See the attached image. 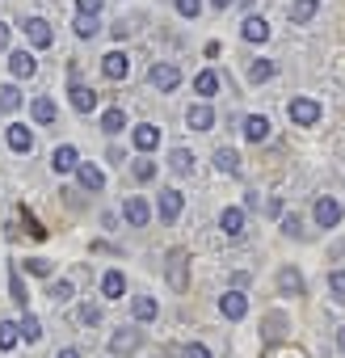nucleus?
<instances>
[{
  "mask_svg": "<svg viewBox=\"0 0 345 358\" xmlns=\"http://www.w3.org/2000/svg\"><path fill=\"white\" fill-rule=\"evenodd\" d=\"M194 93H198V97H215V93H219V76H215V72H198V76H194Z\"/></svg>",
  "mask_w": 345,
  "mask_h": 358,
  "instance_id": "27",
  "label": "nucleus"
},
{
  "mask_svg": "<svg viewBox=\"0 0 345 358\" xmlns=\"http://www.w3.org/2000/svg\"><path fill=\"white\" fill-rule=\"evenodd\" d=\"M172 9H177L182 17H190V22H194V17L203 13V0H172Z\"/></svg>",
  "mask_w": 345,
  "mask_h": 358,
  "instance_id": "39",
  "label": "nucleus"
},
{
  "mask_svg": "<svg viewBox=\"0 0 345 358\" xmlns=\"http://www.w3.org/2000/svg\"><path fill=\"white\" fill-rule=\"evenodd\" d=\"M110 34H114V38H118V43H122V38H126V34H131V26H122V22H118V26H110Z\"/></svg>",
  "mask_w": 345,
  "mask_h": 358,
  "instance_id": "47",
  "label": "nucleus"
},
{
  "mask_svg": "<svg viewBox=\"0 0 345 358\" xmlns=\"http://www.w3.org/2000/svg\"><path fill=\"white\" fill-rule=\"evenodd\" d=\"M22 106V93H17V85H0V110L5 114H13Z\"/></svg>",
  "mask_w": 345,
  "mask_h": 358,
  "instance_id": "32",
  "label": "nucleus"
},
{
  "mask_svg": "<svg viewBox=\"0 0 345 358\" xmlns=\"http://www.w3.org/2000/svg\"><path fill=\"white\" fill-rule=\"evenodd\" d=\"M55 358H80V350H59Z\"/></svg>",
  "mask_w": 345,
  "mask_h": 358,
  "instance_id": "50",
  "label": "nucleus"
},
{
  "mask_svg": "<svg viewBox=\"0 0 345 358\" xmlns=\"http://www.w3.org/2000/svg\"><path fill=\"white\" fill-rule=\"evenodd\" d=\"M17 337H22V329H17L13 320H0V350H13Z\"/></svg>",
  "mask_w": 345,
  "mask_h": 358,
  "instance_id": "33",
  "label": "nucleus"
},
{
  "mask_svg": "<svg viewBox=\"0 0 345 358\" xmlns=\"http://www.w3.org/2000/svg\"><path fill=\"white\" fill-rule=\"evenodd\" d=\"M282 232H286V236H295V241H307V228H303V220H299V215H286V220H282Z\"/></svg>",
  "mask_w": 345,
  "mask_h": 358,
  "instance_id": "37",
  "label": "nucleus"
},
{
  "mask_svg": "<svg viewBox=\"0 0 345 358\" xmlns=\"http://www.w3.org/2000/svg\"><path fill=\"white\" fill-rule=\"evenodd\" d=\"M9 72H13L17 80H30V76L38 72V64H34L30 51H13V55H9Z\"/></svg>",
  "mask_w": 345,
  "mask_h": 358,
  "instance_id": "13",
  "label": "nucleus"
},
{
  "mask_svg": "<svg viewBox=\"0 0 345 358\" xmlns=\"http://www.w3.org/2000/svg\"><path fill=\"white\" fill-rule=\"evenodd\" d=\"M76 164H80V152H76L72 143H59V148L51 152V169H55V173H76Z\"/></svg>",
  "mask_w": 345,
  "mask_h": 358,
  "instance_id": "9",
  "label": "nucleus"
},
{
  "mask_svg": "<svg viewBox=\"0 0 345 358\" xmlns=\"http://www.w3.org/2000/svg\"><path fill=\"white\" fill-rule=\"evenodd\" d=\"M80 320H85V324H97V320H101V312H97V308H80Z\"/></svg>",
  "mask_w": 345,
  "mask_h": 358,
  "instance_id": "46",
  "label": "nucleus"
},
{
  "mask_svg": "<svg viewBox=\"0 0 345 358\" xmlns=\"http://www.w3.org/2000/svg\"><path fill=\"white\" fill-rule=\"evenodd\" d=\"M164 274H168L172 291H190V253L186 249H172L168 262H164Z\"/></svg>",
  "mask_w": 345,
  "mask_h": 358,
  "instance_id": "1",
  "label": "nucleus"
},
{
  "mask_svg": "<svg viewBox=\"0 0 345 358\" xmlns=\"http://www.w3.org/2000/svg\"><path fill=\"white\" fill-rule=\"evenodd\" d=\"M22 266H26L30 274H38V278H47V274H51V262H47V257H26Z\"/></svg>",
  "mask_w": 345,
  "mask_h": 358,
  "instance_id": "40",
  "label": "nucleus"
},
{
  "mask_svg": "<svg viewBox=\"0 0 345 358\" xmlns=\"http://www.w3.org/2000/svg\"><path fill=\"white\" fill-rule=\"evenodd\" d=\"M101 72H105V80H126V72H131L126 51H110V55H101Z\"/></svg>",
  "mask_w": 345,
  "mask_h": 358,
  "instance_id": "8",
  "label": "nucleus"
},
{
  "mask_svg": "<svg viewBox=\"0 0 345 358\" xmlns=\"http://www.w3.org/2000/svg\"><path fill=\"white\" fill-rule=\"evenodd\" d=\"M139 345H143V333H139V329H118V333L110 337V354H114V358H126V354H135Z\"/></svg>",
  "mask_w": 345,
  "mask_h": 358,
  "instance_id": "4",
  "label": "nucleus"
},
{
  "mask_svg": "<svg viewBox=\"0 0 345 358\" xmlns=\"http://www.w3.org/2000/svg\"><path fill=\"white\" fill-rule=\"evenodd\" d=\"M147 85H152L156 93H172V89L182 85V72L172 68V64H152V68H147Z\"/></svg>",
  "mask_w": 345,
  "mask_h": 358,
  "instance_id": "3",
  "label": "nucleus"
},
{
  "mask_svg": "<svg viewBox=\"0 0 345 358\" xmlns=\"http://www.w3.org/2000/svg\"><path fill=\"white\" fill-rule=\"evenodd\" d=\"M26 228H30V236H34V241H43V236H47V228H43V224H38L30 211H26Z\"/></svg>",
  "mask_w": 345,
  "mask_h": 358,
  "instance_id": "43",
  "label": "nucleus"
},
{
  "mask_svg": "<svg viewBox=\"0 0 345 358\" xmlns=\"http://www.w3.org/2000/svg\"><path fill=\"white\" fill-rule=\"evenodd\" d=\"M131 143H135L139 152H156V148H160V127H152V122L135 127V131H131Z\"/></svg>",
  "mask_w": 345,
  "mask_h": 358,
  "instance_id": "10",
  "label": "nucleus"
},
{
  "mask_svg": "<svg viewBox=\"0 0 345 358\" xmlns=\"http://www.w3.org/2000/svg\"><path fill=\"white\" fill-rule=\"evenodd\" d=\"M131 177H135V182H152V177H156V160H135Z\"/></svg>",
  "mask_w": 345,
  "mask_h": 358,
  "instance_id": "36",
  "label": "nucleus"
},
{
  "mask_svg": "<svg viewBox=\"0 0 345 358\" xmlns=\"http://www.w3.org/2000/svg\"><path fill=\"white\" fill-rule=\"evenodd\" d=\"M122 291H126L122 270H105V278H101V295H105V299H122Z\"/></svg>",
  "mask_w": 345,
  "mask_h": 358,
  "instance_id": "21",
  "label": "nucleus"
},
{
  "mask_svg": "<svg viewBox=\"0 0 345 358\" xmlns=\"http://www.w3.org/2000/svg\"><path fill=\"white\" fill-rule=\"evenodd\" d=\"M182 358H211V350H207L203 341H190V345L182 350Z\"/></svg>",
  "mask_w": 345,
  "mask_h": 358,
  "instance_id": "42",
  "label": "nucleus"
},
{
  "mask_svg": "<svg viewBox=\"0 0 345 358\" xmlns=\"http://www.w3.org/2000/svg\"><path fill=\"white\" fill-rule=\"evenodd\" d=\"M311 215H316L320 228H337V224H341V203H337L332 194H324V199H316V211H311Z\"/></svg>",
  "mask_w": 345,
  "mask_h": 358,
  "instance_id": "6",
  "label": "nucleus"
},
{
  "mask_svg": "<svg viewBox=\"0 0 345 358\" xmlns=\"http://www.w3.org/2000/svg\"><path fill=\"white\" fill-rule=\"evenodd\" d=\"M211 5H215V9H228V5H232V0H211Z\"/></svg>",
  "mask_w": 345,
  "mask_h": 358,
  "instance_id": "51",
  "label": "nucleus"
},
{
  "mask_svg": "<svg viewBox=\"0 0 345 358\" xmlns=\"http://www.w3.org/2000/svg\"><path fill=\"white\" fill-rule=\"evenodd\" d=\"M131 312H135V320H156L160 316V303L152 295H135L131 299Z\"/></svg>",
  "mask_w": 345,
  "mask_h": 358,
  "instance_id": "22",
  "label": "nucleus"
},
{
  "mask_svg": "<svg viewBox=\"0 0 345 358\" xmlns=\"http://www.w3.org/2000/svg\"><path fill=\"white\" fill-rule=\"evenodd\" d=\"M240 38H244V43H265V38H270V26H265L261 17H249V22L240 26Z\"/></svg>",
  "mask_w": 345,
  "mask_h": 358,
  "instance_id": "23",
  "label": "nucleus"
},
{
  "mask_svg": "<svg viewBox=\"0 0 345 358\" xmlns=\"http://www.w3.org/2000/svg\"><path fill=\"white\" fill-rule=\"evenodd\" d=\"M286 114H291L295 127H316L324 110H320V101H311V97H291V101H286Z\"/></svg>",
  "mask_w": 345,
  "mask_h": 358,
  "instance_id": "2",
  "label": "nucleus"
},
{
  "mask_svg": "<svg viewBox=\"0 0 345 358\" xmlns=\"http://www.w3.org/2000/svg\"><path fill=\"white\" fill-rule=\"evenodd\" d=\"M219 312H223L228 320H244V312H249V299H244V291H228V295L219 299Z\"/></svg>",
  "mask_w": 345,
  "mask_h": 358,
  "instance_id": "12",
  "label": "nucleus"
},
{
  "mask_svg": "<svg viewBox=\"0 0 345 358\" xmlns=\"http://www.w3.org/2000/svg\"><path fill=\"white\" fill-rule=\"evenodd\" d=\"M101 5H105V0H76L80 13H101Z\"/></svg>",
  "mask_w": 345,
  "mask_h": 358,
  "instance_id": "45",
  "label": "nucleus"
},
{
  "mask_svg": "<svg viewBox=\"0 0 345 358\" xmlns=\"http://www.w3.org/2000/svg\"><path fill=\"white\" fill-rule=\"evenodd\" d=\"M30 114H34V122H55V118H59V110H55L51 97H38V101L30 106Z\"/></svg>",
  "mask_w": 345,
  "mask_h": 358,
  "instance_id": "28",
  "label": "nucleus"
},
{
  "mask_svg": "<svg viewBox=\"0 0 345 358\" xmlns=\"http://www.w3.org/2000/svg\"><path fill=\"white\" fill-rule=\"evenodd\" d=\"M122 127H126V114H122V110H118V106H114V110H105V114H101V131H105V135H118V131H122Z\"/></svg>",
  "mask_w": 345,
  "mask_h": 358,
  "instance_id": "30",
  "label": "nucleus"
},
{
  "mask_svg": "<svg viewBox=\"0 0 345 358\" xmlns=\"http://www.w3.org/2000/svg\"><path fill=\"white\" fill-rule=\"evenodd\" d=\"M270 76H274V64H270V59H253V64H249V80H253V85H261V80H270Z\"/></svg>",
  "mask_w": 345,
  "mask_h": 358,
  "instance_id": "34",
  "label": "nucleus"
},
{
  "mask_svg": "<svg viewBox=\"0 0 345 358\" xmlns=\"http://www.w3.org/2000/svg\"><path fill=\"white\" fill-rule=\"evenodd\" d=\"M9 148H13V152H30V148H34V131L22 127V122H13V127H9Z\"/></svg>",
  "mask_w": 345,
  "mask_h": 358,
  "instance_id": "19",
  "label": "nucleus"
},
{
  "mask_svg": "<svg viewBox=\"0 0 345 358\" xmlns=\"http://www.w3.org/2000/svg\"><path fill=\"white\" fill-rule=\"evenodd\" d=\"M68 299H72V282H68V278H59V282L51 287V303H68Z\"/></svg>",
  "mask_w": 345,
  "mask_h": 358,
  "instance_id": "41",
  "label": "nucleus"
},
{
  "mask_svg": "<svg viewBox=\"0 0 345 358\" xmlns=\"http://www.w3.org/2000/svg\"><path fill=\"white\" fill-rule=\"evenodd\" d=\"M182 207H186L182 190H160V224H172V220L182 215Z\"/></svg>",
  "mask_w": 345,
  "mask_h": 358,
  "instance_id": "7",
  "label": "nucleus"
},
{
  "mask_svg": "<svg viewBox=\"0 0 345 358\" xmlns=\"http://www.w3.org/2000/svg\"><path fill=\"white\" fill-rule=\"evenodd\" d=\"M122 220H126L131 228H147V220H152V207H147L139 194H131V199L122 203Z\"/></svg>",
  "mask_w": 345,
  "mask_h": 358,
  "instance_id": "5",
  "label": "nucleus"
},
{
  "mask_svg": "<svg viewBox=\"0 0 345 358\" xmlns=\"http://www.w3.org/2000/svg\"><path fill=\"white\" fill-rule=\"evenodd\" d=\"M337 350H341V354H345V324H341V329H337Z\"/></svg>",
  "mask_w": 345,
  "mask_h": 358,
  "instance_id": "49",
  "label": "nucleus"
},
{
  "mask_svg": "<svg viewBox=\"0 0 345 358\" xmlns=\"http://www.w3.org/2000/svg\"><path fill=\"white\" fill-rule=\"evenodd\" d=\"M244 139H249V143H265V139H270V118L249 114V118H244Z\"/></svg>",
  "mask_w": 345,
  "mask_h": 358,
  "instance_id": "17",
  "label": "nucleus"
},
{
  "mask_svg": "<svg viewBox=\"0 0 345 358\" xmlns=\"http://www.w3.org/2000/svg\"><path fill=\"white\" fill-rule=\"evenodd\" d=\"M5 47H9V26L0 22V51H5Z\"/></svg>",
  "mask_w": 345,
  "mask_h": 358,
  "instance_id": "48",
  "label": "nucleus"
},
{
  "mask_svg": "<svg viewBox=\"0 0 345 358\" xmlns=\"http://www.w3.org/2000/svg\"><path fill=\"white\" fill-rule=\"evenodd\" d=\"M316 9H320V0H295V5H291V22L295 26H307L316 17Z\"/></svg>",
  "mask_w": 345,
  "mask_h": 358,
  "instance_id": "24",
  "label": "nucleus"
},
{
  "mask_svg": "<svg viewBox=\"0 0 345 358\" xmlns=\"http://www.w3.org/2000/svg\"><path fill=\"white\" fill-rule=\"evenodd\" d=\"M72 106H76V114H93V110H97V93H93L89 85L72 80Z\"/></svg>",
  "mask_w": 345,
  "mask_h": 358,
  "instance_id": "14",
  "label": "nucleus"
},
{
  "mask_svg": "<svg viewBox=\"0 0 345 358\" xmlns=\"http://www.w3.org/2000/svg\"><path fill=\"white\" fill-rule=\"evenodd\" d=\"M97 30H101L97 13H80V17H76V34H80V38H97Z\"/></svg>",
  "mask_w": 345,
  "mask_h": 358,
  "instance_id": "31",
  "label": "nucleus"
},
{
  "mask_svg": "<svg viewBox=\"0 0 345 358\" xmlns=\"http://www.w3.org/2000/svg\"><path fill=\"white\" fill-rule=\"evenodd\" d=\"M168 169H172V173H194V152L172 148V152H168Z\"/></svg>",
  "mask_w": 345,
  "mask_h": 358,
  "instance_id": "25",
  "label": "nucleus"
},
{
  "mask_svg": "<svg viewBox=\"0 0 345 358\" xmlns=\"http://www.w3.org/2000/svg\"><path fill=\"white\" fill-rule=\"evenodd\" d=\"M278 329H282V316H270L265 320V341H278Z\"/></svg>",
  "mask_w": 345,
  "mask_h": 358,
  "instance_id": "44",
  "label": "nucleus"
},
{
  "mask_svg": "<svg viewBox=\"0 0 345 358\" xmlns=\"http://www.w3.org/2000/svg\"><path fill=\"white\" fill-rule=\"evenodd\" d=\"M9 299H13L17 308H26V303H30V291H26V282H22V274H17V270H9Z\"/></svg>",
  "mask_w": 345,
  "mask_h": 358,
  "instance_id": "29",
  "label": "nucleus"
},
{
  "mask_svg": "<svg viewBox=\"0 0 345 358\" xmlns=\"http://www.w3.org/2000/svg\"><path fill=\"white\" fill-rule=\"evenodd\" d=\"M328 295H332L337 303H345V270H332V274H328Z\"/></svg>",
  "mask_w": 345,
  "mask_h": 358,
  "instance_id": "35",
  "label": "nucleus"
},
{
  "mask_svg": "<svg viewBox=\"0 0 345 358\" xmlns=\"http://www.w3.org/2000/svg\"><path fill=\"white\" fill-rule=\"evenodd\" d=\"M219 228H223V236H228V241L244 236V211H240V207H223V215H219Z\"/></svg>",
  "mask_w": 345,
  "mask_h": 358,
  "instance_id": "11",
  "label": "nucleus"
},
{
  "mask_svg": "<svg viewBox=\"0 0 345 358\" xmlns=\"http://www.w3.org/2000/svg\"><path fill=\"white\" fill-rule=\"evenodd\" d=\"M186 122H190L194 131H211V127H215V110H211L207 101H198V106L186 110Z\"/></svg>",
  "mask_w": 345,
  "mask_h": 358,
  "instance_id": "15",
  "label": "nucleus"
},
{
  "mask_svg": "<svg viewBox=\"0 0 345 358\" xmlns=\"http://www.w3.org/2000/svg\"><path fill=\"white\" fill-rule=\"evenodd\" d=\"M215 169H219L223 177H236V173H240V156H236L232 148H215Z\"/></svg>",
  "mask_w": 345,
  "mask_h": 358,
  "instance_id": "20",
  "label": "nucleus"
},
{
  "mask_svg": "<svg viewBox=\"0 0 345 358\" xmlns=\"http://www.w3.org/2000/svg\"><path fill=\"white\" fill-rule=\"evenodd\" d=\"M278 291H286V295H303V278H299V270H278Z\"/></svg>",
  "mask_w": 345,
  "mask_h": 358,
  "instance_id": "26",
  "label": "nucleus"
},
{
  "mask_svg": "<svg viewBox=\"0 0 345 358\" xmlns=\"http://www.w3.org/2000/svg\"><path fill=\"white\" fill-rule=\"evenodd\" d=\"M76 182H80L85 190H101V186H105V173H101L97 164H76Z\"/></svg>",
  "mask_w": 345,
  "mask_h": 358,
  "instance_id": "18",
  "label": "nucleus"
},
{
  "mask_svg": "<svg viewBox=\"0 0 345 358\" xmlns=\"http://www.w3.org/2000/svg\"><path fill=\"white\" fill-rule=\"evenodd\" d=\"M26 38H30L34 47H51V43H55V34H51V26H47L43 17H30V22H26Z\"/></svg>",
  "mask_w": 345,
  "mask_h": 358,
  "instance_id": "16",
  "label": "nucleus"
},
{
  "mask_svg": "<svg viewBox=\"0 0 345 358\" xmlns=\"http://www.w3.org/2000/svg\"><path fill=\"white\" fill-rule=\"evenodd\" d=\"M17 329H22V337H26V341H38V337H43L38 316H22V324H17Z\"/></svg>",
  "mask_w": 345,
  "mask_h": 358,
  "instance_id": "38",
  "label": "nucleus"
}]
</instances>
